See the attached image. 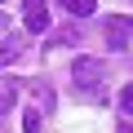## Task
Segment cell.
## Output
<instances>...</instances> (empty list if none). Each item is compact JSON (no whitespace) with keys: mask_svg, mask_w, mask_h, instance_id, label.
I'll return each mask as SVG.
<instances>
[{"mask_svg":"<svg viewBox=\"0 0 133 133\" xmlns=\"http://www.w3.org/2000/svg\"><path fill=\"white\" fill-rule=\"evenodd\" d=\"M62 9L71 14V18H89V14L98 9V5H93V0H62Z\"/></svg>","mask_w":133,"mask_h":133,"instance_id":"4","label":"cell"},{"mask_svg":"<svg viewBox=\"0 0 133 133\" xmlns=\"http://www.w3.org/2000/svg\"><path fill=\"white\" fill-rule=\"evenodd\" d=\"M5 102H9V98H0V111H5Z\"/></svg>","mask_w":133,"mask_h":133,"instance_id":"11","label":"cell"},{"mask_svg":"<svg viewBox=\"0 0 133 133\" xmlns=\"http://www.w3.org/2000/svg\"><path fill=\"white\" fill-rule=\"evenodd\" d=\"M27 31H49V9H44V0H27Z\"/></svg>","mask_w":133,"mask_h":133,"instance_id":"3","label":"cell"},{"mask_svg":"<svg viewBox=\"0 0 133 133\" xmlns=\"http://www.w3.org/2000/svg\"><path fill=\"white\" fill-rule=\"evenodd\" d=\"M18 53H22V40H18V36H9V40H5V49H0V66H5V62H14Z\"/></svg>","mask_w":133,"mask_h":133,"instance_id":"5","label":"cell"},{"mask_svg":"<svg viewBox=\"0 0 133 133\" xmlns=\"http://www.w3.org/2000/svg\"><path fill=\"white\" fill-rule=\"evenodd\" d=\"M120 133H133V124H120Z\"/></svg>","mask_w":133,"mask_h":133,"instance_id":"9","label":"cell"},{"mask_svg":"<svg viewBox=\"0 0 133 133\" xmlns=\"http://www.w3.org/2000/svg\"><path fill=\"white\" fill-rule=\"evenodd\" d=\"M22 129H27V133H40V115H36V107L22 115Z\"/></svg>","mask_w":133,"mask_h":133,"instance_id":"6","label":"cell"},{"mask_svg":"<svg viewBox=\"0 0 133 133\" xmlns=\"http://www.w3.org/2000/svg\"><path fill=\"white\" fill-rule=\"evenodd\" d=\"M0 5H5V0H0Z\"/></svg>","mask_w":133,"mask_h":133,"instance_id":"12","label":"cell"},{"mask_svg":"<svg viewBox=\"0 0 133 133\" xmlns=\"http://www.w3.org/2000/svg\"><path fill=\"white\" fill-rule=\"evenodd\" d=\"M120 107H124V115H133V84H129V89L120 93Z\"/></svg>","mask_w":133,"mask_h":133,"instance_id":"7","label":"cell"},{"mask_svg":"<svg viewBox=\"0 0 133 133\" xmlns=\"http://www.w3.org/2000/svg\"><path fill=\"white\" fill-rule=\"evenodd\" d=\"M53 44H76V31H71V27H66V31H58V36H53Z\"/></svg>","mask_w":133,"mask_h":133,"instance_id":"8","label":"cell"},{"mask_svg":"<svg viewBox=\"0 0 133 133\" xmlns=\"http://www.w3.org/2000/svg\"><path fill=\"white\" fill-rule=\"evenodd\" d=\"M129 36H133V18H124V14L107 18V49H124Z\"/></svg>","mask_w":133,"mask_h":133,"instance_id":"2","label":"cell"},{"mask_svg":"<svg viewBox=\"0 0 133 133\" xmlns=\"http://www.w3.org/2000/svg\"><path fill=\"white\" fill-rule=\"evenodd\" d=\"M102 76H107V66H102L98 58H76V62H71V80H80L89 93H93V84H98Z\"/></svg>","mask_w":133,"mask_h":133,"instance_id":"1","label":"cell"},{"mask_svg":"<svg viewBox=\"0 0 133 133\" xmlns=\"http://www.w3.org/2000/svg\"><path fill=\"white\" fill-rule=\"evenodd\" d=\"M0 27H5V9H0Z\"/></svg>","mask_w":133,"mask_h":133,"instance_id":"10","label":"cell"}]
</instances>
